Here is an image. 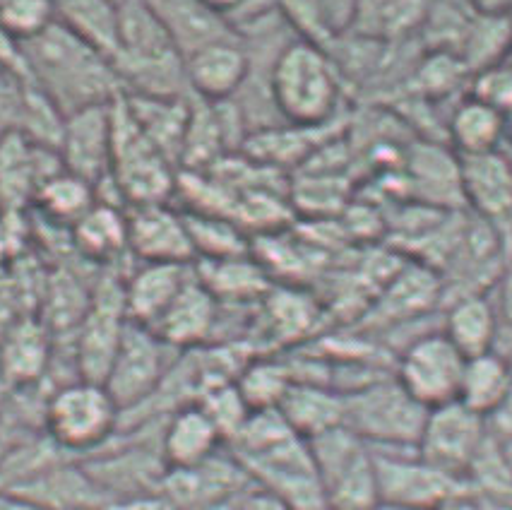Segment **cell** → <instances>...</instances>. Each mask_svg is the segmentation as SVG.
I'll return each mask as SVG.
<instances>
[{"instance_id": "obj_49", "label": "cell", "mask_w": 512, "mask_h": 510, "mask_svg": "<svg viewBox=\"0 0 512 510\" xmlns=\"http://www.w3.org/2000/svg\"><path fill=\"white\" fill-rule=\"evenodd\" d=\"M205 3L210 5L212 10H217L219 15L229 17L231 13H234V10H236V5L241 3V0H205Z\"/></svg>"}, {"instance_id": "obj_25", "label": "cell", "mask_w": 512, "mask_h": 510, "mask_svg": "<svg viewBox=\"0 0 512 510\" xmlns=\"http://www.w3.org/2000/svg\"><path fill=\"white\" fill-rule=\"evenodd\" d=\"M512 395V359L491 349L479 357L467 359L457 400L479 417L491 419L505 407Z\"/></svg>"}, {"instance_id": "obj_10", "label": "cell", "mask_w": 512, "mask_h": 510, "mask_svg": "<svg viewBox=\"0 0 512 510\" xmlns=\"http://www.w3.org/2000/svg\"><path fill=\"white\" fill-rule=\"evenodd\" d=\"M491 438L488 419L479 417L460 400L428 409L416 453L438 470L469 484L476 458Z\"/></svg>"}, {"instance_id": "obj_12", "label": "cell", "mask_w": 512, "mask_h": 510, "mask_svg": "<svg viewBox=\"0 0 512 510\" xmlns=\"http://www.w3.org/2000/svg\"><path fill=\"white\" fill-rule=\"evenodd\" d=\"M467 357L443 330L426 332L402 349L395 378L426 409L448 405L460 395V383Z\"/></svg>"}, {"instance_id": "obj_11", "label": "cell", "mask_w": 512, "mask_h": 510, "mask_svg": "<svg viewBox=\"0 0 512 510\" xmlns=\"http://www.w3.org/2000/svg\"><path fill=\"white\" fill-rule=\"evenodd\" d=\"M128 325L123 277H101L92 292L85 318L75 328V369L82 381L104 385L116 349Z\"/></svg>"}, {"instance_id": "obj_2", "label": "cell", "mask_w": 512, "mask_h": 510, "mask_svg": "<svg viewBox=\"0 0 512 510\" xmlns=\"http://www.w3.org/2000/svg\"><path fill=\"white\" fill-rule=\"evenodd\" d=\"M267 90L291 126L325 128L342 104L344 80L330 51L294 37L272 61Z\"/></svg>"}, {"instance_id": "obj_35", "label": "cell", "mask_w": 512, "mask_h": 510, "mask_svg": "<svg viewBox=\"0 0 512 510\" xmlns=\"http://www.w3.org/2000/svg\"><path fill=\"white\" fill-rule=\"evenodd\" d=\"M188 224L190 241L198 260H222L250 253V239L246 231L231 219L202 212H183Z\"/></svg>"}, {"instance_id": "obj_27", "label": "cell", "mask_w": 512, "mask_h": 510, "mask_svg": "<svg viewBox=\"0 0 512 510\" xmlns=\"http://www.w3.org/2000/svg\"><path fill=\"white\" fill-rule=\"evenodd\" d=\"M198 280L210 289L219 304H248L263 301L270 292V275L255 258L236 255L222 260H198L193 263Z\"/></svg>"}, {"instance_id": "obj_30", "label": "cell", "mask_w": 512, "mask_h": 510, "mask_svg": "<svg viewBox=\"0 0 512 510\" xmlns=\"http://www.w3.org/2000/svg\"><path fill=\"white\" fill-rule=\"evenodd\" d=\"M51 361L49 328L37 320H20L0 345V373L15 385H32Z\"/></svg>"}, {"instance_id": "obj_42", "label": "cell", "mask_w": 512, "mask_h": 510, "mask_svg": "<svg viewBox=\"0 0 512 510\" xmlns=\"http://www.w3.org/2000/svg\"><path fill=\"white\" fill-rule=\"evenodd\" d=\"M104 510H181L164 491H145V494L123 496L111 501Z\"/></svg>"}, {"instance_id": "obj_33", "label": "cell", "mask_w": 512, "mask_h": 510, "mask_svg": "<svg viewBox=\"0 0 512 510\" xmlns=\"http://www.w3.org/2000/svg\"><path fill=\"white\" fill-rule=\"evenodd\" d=\"M440 292H443V284H440L436 270L412 265V268H404L392 275L390 284L380 296L378 313L385 316L388 323L416 318L436 306Z\"/></svg>"}, {"instance_id": "obj_53", "label": "cell", "mask_w": 512, "mask_h": 510, "mask_svg": "<svg viewBox=\"0 0 512 510\" xmlns=\"http://www.w3.org/2000/svg\"><path fill=\"white\" fill-rule=\"evenodd\" d=\"M505 498H510V501H512V491H510V494H508V496H505Z\"/></svg>"}, {"instance_id": "obj_37", "label": "cell", "mask_w": 512, "mask_h": 510, "mask_svg": "<svg viewBox=\"0 0 512 510\" xmlns=\"http://www.w3.org/2000/svg\"><path fill=\"white\" fill-rule=\"evenodd\" d=\"M291 383H294V376H291L289 366L272 359L248 361L236 378L238 393L243 395L253 412L255 409H275Z\"/></svg>"}, {"instance_id": "obj_28", "label": "cell", "mask_w": 512, "mask_h": 510, "mask_svg": "<svg viewBox=\"0 0 512 510\" xmlns=\"http://www.w3.org/2000/svg\"><path fill=\"white\" fill-rule=\"evenodd\" d=\"M431 0H359L344 34L375 41L416 39Z\"/></svg>"}, {"instance_id": "obj_19", "label": "cell", "mask_w": 512, "mask_h": 510, "mask_svg": "<svg viewBox=\"0 0 512 510\" xmlns=\"http://www.w3.org/2000/svg\"><path fill=\"white\" fill-rule=\"evenodd\" d=\"M190 277H193V263H140V268L123 277L128 320L152 328Z\"/></svg>"}, {"instance_id": "obj_38", "label": "cell", "mask_w": 512, "mask_h": 510, "mask_svg": "<svg viewBox=\"0 0 512 510\" xmlns=\"http://www.w3.org/2000/svg\"><path fill=\"white\" fill-rule=\"evenodd\" d=\"M277 13L296 39L330 49L339 37L320 0H277Z\"/></svg>"}, {"instance_id": "obj_44", "label": "cell", "mask_w": 512, "mask_h": 510, "mask_svg": "<svg viewBox=\"0 0 512 510\" xmlns=\"http://www.w3.org/2000/svg\"><path fill=\"white\" fill-rule=\"evenodd\" d=\"M238 510H291L282 498L270 494L260 486H250V489L238 498Z\"/></svg>"}, {"instance_id": "obj_39", "label": "cell", "mask_w": 512, "mask_h": 510, "mask_svg": "<svg viewBox=\"0 0 512 510\" xmlns=\"http://www.w3.org/2000/svg\"><path fill=\"white\" fill-rule=\"evenodd\" d=\"M267 311V325L275 337H296L311 328L315 318V306L296 289H270L263 296Z\"/></svg>"}, {"instance_id": "obj_1", "label": "cell", "mask_w": 512, "mask_h": 510, "mask_svg": "<svg viewBox=\"0 0 512 510\" xmlns=\"http://www.w3.org/2000/svg\"><path fill=\"white\" fill-rule=\"evenodd\" d=\"M17 46L25 65V82H32L41 94H46L63 116L87 106L109 104L123 94V85L109 58L56 20L37 37L20 41Z\"/></svg>"}, {"instance_id": "obj_21", "label": "cell", "mask_w": 512, "mask_h": 510, "mask_svg": "<svg viewBox=\"0 0 512 510\" xmlns=\"http://www.w3.org/2000/svg\"><path fill=\"white\" fill-rule=\"evenodd\" d=\"M224 446V438L210 414L195 402L176 407V412H171L164 421L162 436H159V450L169 470L198 465Z\"/></svg>"}, {"instance_id": "obj_46", "label": "cell", "mask_w": 512, "mask_h": 510, "mask_svg": "<svg viewBox=\"0 0 512 510\" xmlns=\"http://www.w3.org/2000/svg\"><path fill=\"white\" fill-rule=\"evenodd\" d=\"M0 510H37L25 498L13 494L10 489H0Z\"/></svg>"}, {"instance_id": "obj_7", "label": "cell", "mask_w": 512, "mask_h": 510, "mask_svg": "<svg viewBox=\"0 0 512 510\" xmlns=\"http://www.w3.org/2000/svg\"><path fill=\"white\" fill-rule=\"evenodd\" d=\"M44 426L65 453H94L116 436L121 409L104 385L75 378L46 400Z\"/></svg>"}, {"instance_id": "obj_40", "label": "cell", "mask_w": 512, "mask_h": 510, "mask_svg": "<svg viewBox=\"0 0 512 510\" xmlns=\"http://www.w3.org/2000/svg\"><path fill=\"white\" fill-rule=\"evenodd\" d=\"M195 405H200L207 414H210V419L219 429V434H222L224 443H229L231 438L243 429L250 412H253V409L246 405V400H243V395L238 393L236 381L219 383L214 385V388L205 390Z\"/></svg>"}, {"instance_id": "obj_17", "label": "cell", "mask_w": 512, "mask_h": 510, "mask_svg": "<svg viewBox=\"0 0 512 510\" xmlns=\"http://www.w3.org/2000/svg\"><path fill=\"white\" fill-rule=\"evenodd\" d=\"M460 188L462 203L476 217L493 224L512 222V159L500 150L462 154Z\"/></svg>"}, {"instance_id": "obj_6", "label": "cell", "mask_w": 512, "mask_h": 510, "mask_svg": "<svg viewBox=\"0 0 512 510\" xmlns=\"http://www.w3.org/2000/svg\"><path fill=\"white\" fill-rule=\"evenodd\" d=\"M327 510H375L380 506L373 450L347 426L308 441Z\"/></svg>"}, {"instance_id": "obj_45", "label": "cell", "mask_w": 512, "mask_h": 510, "mask_svg": "<svg viewBox=\"0 0 512 510\" xmlns=\"http://www.w3.org/2000/svg\"><path fill=\"white\" fill-rule=\"evenodd\" d=\"M325 8L327 17H330L332 27H335L337 34H344L351 25V17H354L356 3L359 0H320Z\"/></svg>"}, {"instance_id": "obj_24", "label": "cell", "mask_w": 512, "mask_h": 510, "mask_svg": "<svg viewBox=\"0 0 512 510\" xmlns=\"http://www.w3.org/2000/svg\"><path fill=\"white\" fill-rule=\"evenodd\" d=\"M277 409L291 429L306 441L337 429L344 421L342 395L325 383L294 381L279 400Z\"/></svg>"}, {"instance_id": "obj_20", "label": "cell", "mask_w": 512, "mask_h": 510, "mask_svg": "<svg viewBox=\"0 0 512 510\" xmlns=\"http://www.w3.org/2000/svg\"><path fill=\"white\" fill-rule=\"evenodd\" d=\"M145 5L183 58L214 41L238 37L229 20L212 10L205 0H145Z\"/></svg>"}, {"instance_id": "obj_18", "label": "cell", "mask_w": 512, "mask_h": 510, "mask_svg": "<svg viewBox=\"0 0 512 510\" xmlns=\"http://www.w3.org/2000/svg\"><path fill=\"white\" fill-rule=\"evenodd\" d=\"M219 323V301L214 299L210 289L198 280L193 268V277L186 287L178 292L171 306L152 325V332L164 340L176 352H188L205 345L214 335Z\"/></svg>"}, {"instance_id": "obj_31", "label": "cell", "mask_w": 512, "mask_h": 510, "mask_svg": "<svg viewBox=\"0 0 512 510\" xmlns=\"http://www.w3.org/2000/svg\"><path fill=\"white\" fill-rule=\"evenodd\" d=\"M75 246L94 263L111 265L128 253V219L123 207L94 203L73 224Z\"/></svg>"}, {"instance_id": "obj_47", "label": "cell", "mask_w": 512, "mask_h": 510, "mask_svg": "<svg viewBox=\"0 0 512 510\" xmlns=\"http://www.w3.org/2000/svg\"><path fill=\"white\" fill-rule=\"evenodd\" d=\"M472 3L484 13H512V0H472Z\"/></svg>"}, {"instance_id": "obj_43", "label": "cell", "mask_w": 512, "mask_h": 510, "mask_svg": "<svg viewBox=\"0 0 512 510\" xmlns=\"http://www.w3.org/2000/svg\"><path fill=\"white\" fill-rule=\"evenodd\" d=\"M493 287H496V296H491V299L498 311L500 328L512 330V258L505 263V268L498 275V280Z\"/></svg>"}, {"instance_id": "obj_13", "label": "cell", "mask_w": 512, "mask_h": 510, "mask_svg": "<svg viewBox=\"0 0 512 510\" xmlns=\"http://www.w3.org/2000/svg\"><path fill=\"white\" fill-rule=\"evenodd\" d=\"M250 486L255 484L246 467L238 462L231 450L226 453L222 448L212 458L193 467L166 470L159 491H164L181 510H195L200 506H210V503L243 496Z\"/></svg>"}, {"instance_id": "obj_32", "label": "cell", "mask_w": 512, "mask_h": 510, "mask_svg": "<svg viewBox=\"0 0 512 510\" xmlns=\"http://www.w3.org/2000/svg\"><path fill=\"white\" fill-rule=\"evenodd\" d=\"M512 53V13H484L476 10L467 37H464L460 61L469 75H481L508 61Z\"/></svg>"}, {"instance_id": "obj_26", "label": "cell", "mask_w": 512, "mask_h": 510, "mask_svg": "<svg viewBox=\"0 0 512 510\" xmlns=\"http://www.w3.org/2000/svg\"><path fill=\"white\" fill-rule=\"evenodd\" d=\"M508 116L496 104L486 99L472 97L462 99L452 109L448 121V138L455 154H484L496 152L508 135Z\"/></svg>"}, {"instance_id": "obj_29", "label": "cell", "mask_w": 512, "mask_h": 510, "mask_svg": "<svg viewBox=\"0 0 512 510\" xmlns=\"http://www.w3.org/2000/svg\"><path fill=\"white\" fill-rule=\"evenodd\" d=\"M56 22L113 63L118 53V0H53Z\"/></svg>"}, {"instance_id": "obj_52", "label": "cell", "mask_w": 512, "mask_h": 510, "mask_svg": "<svg viewBox=\"0 0 512 510\" xmlns=\"http://www.w3.org/2000/svg\"><path fill=\"white\" fill-rule=\"evenodd\" d=\"M375 510H412V508H392V506H378Z\"/></svg>"}, {"instance_id": "obj_23", "label": "cell", "mask_w": 512, "mask_h": 510, "mask_svg": "<svg viewBox=\"0 0 512 510\" xmlns=\"http://www.w3.org/2000/svg\"><path fill=\"white\" fill-rule=\"evenodd\" d=\"M443 335L467 359L491 352L498 345L500 320L488 294L455 296L443 318Z\"/></svg>"}, {"instance_id": "obj_3", "label": "cell", "mask_w": 512, "mask_h": 510, "mask_svg": "<svg viewBox=\"0 0 512 510\" xmlns=\"http://www.w3.org/2000/svg\"><path fill=\"white\" fill-rule=\"evenodd\" d=\"M113 68L125 94L188 97L181 51L145 0H118V53Z\"/></svg>"}, {"instance_id": "obj_16", "label": "cell", "mask_w": 512, "mask_h": 510, "mask_svg": "<svg viewBox=\"0 0 512 510\" xmlns=\"http://www.w3.org/2000/svg\"><path fill=\"white\" fill-rule=\"evenodd\" d=\"M190 97L207 104L231 102L246 87L250 56L243 41L222 39L183 58Z\"/></svg>"}, {"instance_id": "obj_22", "label": "cell", "mask_w": 512, "mask_h": 510, "mask_svg": "<svg viewBox=\"0 0 512 510\" xmlns=\"http://www.w3.org/2000/svg\"><path fill=\"white\" fill-rule=\"evenodd\" d=\"M123 97L135 123L152 140V145L174 166L181 162L190 121V97H142L125 92Z\"/></svg>"}, {"instance_id": "obj_36", "label": "cell", "mask_w": 512, "mask_h": 510, "mask_svg": "<svg viewBox=\"0 0 512 510\" xmlns=\"http://www.w3.org/2000/svg\"><path fill=\"white\" fill-rule=\"evenodd\" d=\"M94 195H97V188L92 183L82 181L80 176L63 169L44 179L37 191V200L46 215L58 219V222L75 224L89 207L97 203Z\"/></svg>"}, {"instance_id": "obj_51", "label": "cell", "mask_w": 512, "mask_h": 510, "mask_svg": "<svg viewBox=\"0 0 512 510\" xmlns=\"http://www.w3.org/2000/svg\"><path fill=\"white\" fill-rule=\"evenodd\" d=\"M241 498V496H238ZM238 498H229V501H217L210 503V506H200L195 510H238Z\"/></svg>"}, {"instance_id": "obj_50", "label": "cell", "mask_w": 512, "mask_h": 510, "mask_svg": "<svg viewBox=\"0 0 512 510\" xmlns=\"http://www.w3.org/2000/svg\"><path fill=\"white\" fill-rule=\"evenodd\" d=\"M498 443H500V453H503L505 465H508L512 472V434H508L505 438H498Z\"/></svg>"}, {"instance_id": "obj_34", "label": "cell", "mask_w": 512, "mask_h": 510, "mask_svg": "<svg viewBox=\"0 0 512 510\" xmlns=\"http://www.w3.org/2000/svg\"><path fill=\"white\" fill-rule=\"evenodd\" d=\"M474 15L476 8L472 0H431L416 41H421L424 51L452 53L460 58Z\"/></svg>"}, {"instance_id": "obj_9", "label": "cell", "mask_w": 512, "mask_h": 510, "mask_svg": "<svg viewBox=\"0 0 512 510\" xmlns=\"http://www.w3.org/2000/svg\"><path fill=\"white\" fill-rule=\"evenodd\" d=\"M373 460L380 506L436 510L450 498L474 491L462 479L433 467L416 450H402V453L373 450Z\"/></svg>"}, {"instance_id": "obj_5", "label": "cell", "mask_w": 512, "mask_h": 510, "mask_svg": "<svg viewBox=\"0 0 512 510\" xmlns=\"http://www.w3.org/2000/svg\"><path fill=\"white\" fill-rule=\"evenodd\" d=\"M109 176L128 207L166 203L176 193L174 164L142 133L123 94L111 102Z\"/></svg>"}, {"instance_id": "obj_4", "label": "cell", "mask_w": 512, "mask_h": 510, "mask_svg": "<svg viewBox=\"0 0 512 510\" xmlns=\"http://www.w3.org/2000/svg\"><path fill=\"white\" fill-rule=\"evenodd\" d=\"M342 400V424L371 450L402 453L419 446L428 409L402 388L395 373L344 393Z\"/></svg>"}, {"instance_id": "obj_8", "label": "cell", "mask_w": 512, "mask_h": 510, "mask_svg": "<svg viewBox=\"0 0 512 510\" xmlns=\"http://www.w3.org/2000/svg\"><path fill=\"white\" fill-rule=\"evenodd\" d=\"M174 352L176 349L159 340L147 325L128 320L121 345L104 378V388L121 409V417L125 412L145 407L162 388L166 373L174 366Z\"/></svg>"}, {"instance_id": "obj_48", "label": "cell", "mask_w": 512, "mask_h": 510, "mask_svg": "<svg viewBox=\"0 0 512 510\" xmlns=\"http://www.w3.org/2000/svg\"><path fill=\"white\" fill-rule=\"evenodd\" d=\"M481 510H512V501L510 498H488V496H479Z\"/></svg>"}, {"instance_id": "obj_41", "label": "cell", "mask_w": 512, "mask_h": 510, "mask_svg": "<svg viewBox=\"0 0 512 510\" xmlns=\"http://www.w3.org/2000/svg\"><path fill=\"white\" fill-rule=\"evenodd\" d=\"M53 0H3L0 3V32L13 41H27L53 25Z\"/></svg>"}, {"instance_id": "obj_15", "label": "cell", "mask_w": 512, "mask_h": 510, "mask_svg": "<svg viewBox=\"0 0 512 510\" xmlns=\"http://www.w3.org/2000/svg\"><path fill=\"white\" fill-rule=\"evenodd\" d=\"M128 219V253L140 263H181L195 260L193 241L183 212L166 203L133 205L125 210Z\"/></svg>"}, {"instance_id": "obj_14", "label": "cell", "mask_w": 512, "mask_h": 510, "mask_svg": "<svg viewBox=\"0 0 512 510\" xmlns=\"http://www.w3.org/2000/svg\"><path fill=\"white\" fill-rule=\"evenodd\" d=\"M58 157L65 171L94 188L111 174V102L65 116Z\"/></svg>"}]
</instances>
